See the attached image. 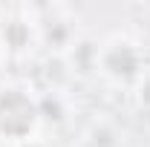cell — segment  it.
I'll list each match as a JSON object with an SVG mask.
<instances>
[{"label":"cell","mask_w":150,"mask_h":147,"mask_svg":"<svg viewBox=\"0 0 150 147\" xmlns=\"http://www.w3.org/2000/svg\"><path fill=\"white\" fill-rule=\"evenodd\" d=\"M35 118V107L29 104V98H23L20 92H9L0 98V130L20 136L26 133Z\"/></svg>","instance_id":"6da1fadb"},{"label":"cell","mask_w":150,"mask_h":147,"mask_svg":"<svg viewBox=\"0 0 150 147\" xmlns=\"http://www.w3.org/2000/svg\"><path fill=\"white\" fill-rule=\"evenodd\" d=\"M107 66H110L112 72H118V75H130L133 69H136V58H133L130 49H115V52L107 58Z\"/></svg>","instance_id":"7a4b0ae2"},{"label":"cell","mask_w":150,"mask_h":147,"mask_svg":"<svg viewBox=\"0 0 150 147\" xmlns=\"http://www.w3.org/2000/svg\"><path fill=\"white\" fill-rule=\"evenodd\" d=\"M147 98H150V87H147Z\"/></svg>","instance_id":"3957f363"}]
</instances>
